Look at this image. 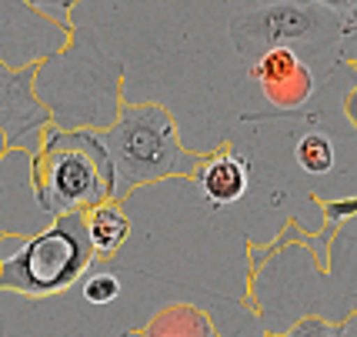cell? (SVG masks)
I'll list each match as a JSON object with an SVG mask.
<instances>
[{
  "label": "cell",
  "mask_w": 357,
  "mask_h": 337,
  "mask_svg": "<svg viewBox=\"0 0 357 337\" xmlns=\"http://www.w3.org/2000/svg\"><path fill=\"white\" fill-rule=\"evenodd\" d=\"M114 167V200H127L137 187L160 184L167 177H194L204 153L187 151L177 121L164 104H124L117 121L100 134Z\"/></svg>",
  "instance_id": "cell-2"
},
{
  "label": "cell",
  "mask_w": 357,
  "mask_h": 337,
  "mask_svg": "<svg viewBox=\"0 0 357 337\" xmlns=\"http://www.w3.org/2000/svg\"><path fill=\"white\" fill-rule=\"evenodd\" d=\"M74 27H61L24 0H0V61L10 67H37L70 44Z\"/></svg>",
  "instance_id": "cell-7"
},
{
  "label": "cell",
  "mask_w": 357,
  "mask_h": 337,
  "mask_svg": "<svg viewBox=\"0 0 357 337\" xmlns=\"http://www.w3.org/2000/svg\"><path fill=\"white\" fill-rule=\"evenodd\" d=\"M0 337H7V321H3V310H0Z\"/></svg>",
  "instance_id": "cell-20"
},
{
  "label": "cell",
  "mask_w": 357,
  "mask_h": 337,
  "mask_svg": "<svg viewBox=\"0 0 357 337\" xmlns=\"http://www.w3.org/2000/svg\"><path fill=\"white\" fill-rule=\"evenodd\" d=\"M97 261L87 237L84 214L54 217V224L33 237L7 234L0 244V294L54 297L70 291Z\"/></svg>",
  "instance_id": "cell-4"
},
{
  "label": "cell",
  "mask_w": 357,
  "mask_h": 337,
  "mask_svg": "<svg viewBox=\"0 0 357 337\" xmlns=\"http://www.w3.org/2000/svg\"><path fill=\"white\" fill-rule=\"evenodd\" d=\"M294 157L307 174H327V170L334 167V144L324 134H304V137L297 140Z\"/></svg>",
  "instance_id": "cell-12"
},
{
  "label": "cell",
  "mask_w": 357,
  "mask_h": 337,
  "mask_svg": "<svg viewBox=\"0 0 357 337\" xmlns=\"http://www.w3.org/2000/svg\"><path fill=\"white\" fill-rule=\"evenodd\" d=\"M33 93L57 130L104 134L124 107V63L100 47L93 31L74 27L61 54L37 63Z\"/></svg>",
  "instance_id": "cell-1"
},
{
  "label": "cell",
  "mask_w": 357,
  "mask_h": 337,
  "mask_svg": "<svg viewBox=\"0 0 357 337\" xmlns=\"http://www.w3.org/2000/svg\"><path fill=\"white\" fill-rule=\"evenodd\" d=\"M84 224H87V237H91V247L97 257L100 254H117L130 237V217L124 214V207L117 200H107V204L87 211Z\"/></svg>",
  "instance_id": "cell-11"
},
{
  "label": "cell",
  "mask_w": 357,
  "mask_h": 337,
  "mask_svg": "<svg viewBox=\"0 0 357 337\" xmlns=\"http://www.w3.org/2000/svg\"><path fill=\"white\" fill-rule=\"evenodd\" d=\"M344 114H347V121L357 127V87H351L347 97H344Z\"/></svg>",
  "instance_id": "cell-18"
},
{
  "label": "cell",
  "mask_w": 357,
  "mask_h": 337,
  "mask_svg": "<svg viewBox=\"0 0 357 337\" xmlns=\"http://www.w3.org/2000/svg\"><path fill=\"white\" fill-rule=\"evenodd\" d=\"M31 187L50 217L87 214L114 200V167L100 134L50 127L40 151L31 153Z\"/></svg>",
  "instance_id": "cell-3"
},
{
  "label": "cell",
  "mask_w": 357,
  "mask_h": 337,
  "mask_svg": "<svg viewBox=\"0 0 357 337\" xmlns=\"http://www.w3.org/2000/svg\"><path fill=\"white\" fill-rule=\"evenodd\" d=\"M324 217H327V224H341L347 217H357V197L324 200Z\"/></svg>",
  "instance_id": "cell-16"
},
{
  "label": "cell",
  "mask_w": 357,
  "mask_h": 337,
  "mask_svg": "<svg viewBox=\"0 0 357 337\" xmlns=\"http://www.w3.org/2000/svg\"><path fill=\"white\" fill-rule=\"evenodd\" d=\"M37 67H10L0 61V134L7 153H37L44 134L54 127L47 107L33 93Z\"/></svg>",
  "instance_id": "cell-6"
},
{
  "label": "cell",
  "mask_w": 357,
  "mask_h": 337,
  "mask_svg": "<svg viewBox=\"0 0 357 337\" xmlns=\"http://www.w3.org/2000/svg\"><path fill=\"white\" fill-rule=\"evenodd\" d=\"M3 157H7V144H3V134H0V164H3ZM0 194H3V181H0Z\"/></svg>",
  "instance_id": "cell-19"
},
{
  "label": "cell",
  "mask_w": 357,
  "mask_h": 337,
  "mask_svg": "<svg viewBox=\"0 0 357 337\" xmlns=\"http://www.w3.org/2000/svg\"><path fill=\"white\" fill-rule=\"evenodd\" d=\"M267 337H357V314L344 317V321H324V317L311 314V317H301L291 331Z\"/></svg>",
  "instance_id": "cell-13"
},
{
  "label": "cell",
  "mask_w": 357,
  "mask_h": 337,
  "mask_svg": "<svg viewBox=\"0 0 357 337\" xmlns=\"http://www.w3.org/2000/svg\"><path fill=\"white\" fill-rule=\"evenodd\" d=\"M190 181L201 187L204 200L211 207H231V204H237V200L248 194L250 164L241 153H234L231 144H224L214 153H204Z\"/></svg>",
  "instance_id": "cell-9"
},
{
  "label": "cell",
  "mask_w": 357,
  "mask_h": 337,
  "mask_svg": "<svg viewBox=\"0 0 357 337\" xmlns=\"http://www.w3.org/2000/svg\"><path fill=\"white\" fill-rule=\"evenodd\" d=\"M317 7H327V10H357V0H311Z\"/></svg>",
  "instance_id": "cell-17"
},
{
  "label": "cell",
  "mask_w": 357,
  "mask_h": 337,
  "mask_svg": "<svg viewBox=\"0 0 357 337\" xmlns=\"http://www.w3.org/2000/svg\"><path fill=\"white\" fill-rule=\"evenodd\" d=\"M27 7H33L37 14L50 17L54 24H61V27H74V20H70V10L77 7L80 0H24Z\"/></svg>",
  "instance_id": "cell-15"
},
{
  "label": "cell",
  "mask_w": 357,
  "mask_h": 337,
  "mask_svg": "<svg viewBox=\"0 0 357 337\" xmlns=\"http://www.w3.org/2000/svg\"><path fill=\"white\" fill-rule=\"evenodd\" d=\"M354 67H357V57H354Z\"/></svg>",
  "instance_id": "cell-22"
},
{
  "label": "cell",
  "mask_w": 357,
  "mask_h": 337,
  "mask_svg": "<svg viewBox=\"0 0 357 337\" xmlns=\"http://www.w3.org/2000/svg\"><path fill=\"white\" fill-rule=\"evenodd\" d=\"M321 27V17L307 3H264L248 7L231 20V40L237 54L254 63L271 47H287V40L311 37Z\"/></svg>",
  "instance_id": "cell-5"
},
{
  "label": "cell",
  "mask_w": 357,
  "mask_h": 337,
  "mask_svg": "<svg viewBox=\"0 0 357 337\" xmlns=\"http://www.w3.org/2000/svg\"><path fill=\"white\" fill-rule=\"evenodd\" d=\"M218 331L207 310L194 304H164L140 327V337H211Z\"/></svg>",
  "instance_id": "cell-10"
},
{
  "label": "cell",
  "mask_w": 357,
  "mask_h": 337,
  "mask_svg": "<svg viewBox=\"0 0 357 337\" xmlns=\"http://www.w3.org/2000/svg\"><path fill=\"white\" fill-rule=\"evenodd\" d=\"M3 237H7V234H3V230H0V244H3Z\"/></svg>",
  "instance_id": "cell-21"
},
{
  "label": "cell",
  "mask_w": 357,
  "mask_h": 337,
  "mask_svg": "<svg viewBox=\"0 0 357 337\" xmlns=\"http://www.w3.org/2000/svg\"><path fill=\"white\" fill-rule=\"evenodd\" d=\"M250 77L264 91L267 104L278 110L304 107L317 91V77L311 63H304L291 47H271L250 63Z\"/></svg>",
  "instance_id": "cell-8"
},
{
  "label": "cell",
  "mask_w": 357,
  "mask_h": 337,
  "mask_svg": "<svg viewBox=\"0 0 357 337\" xmlns=\"http://www.w3.org/2000/svg\"><path fill=\"white\" fill-rule=\"evenodd\" d=\"M84 301L87 304H114L121 297V277L110 274V271H97V274H87L84 277Z\"/></svg>",
  "instance_id": "cell-14"
}]
</instances>
